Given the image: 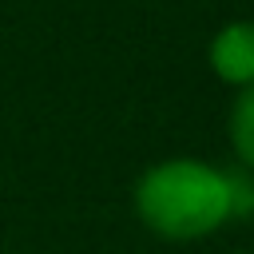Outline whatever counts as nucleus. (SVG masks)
Returning <instances> with one entry per match:
<instances>
[{
  "label": "nucleus",
  "instance_id": "1",
  "mask_svg": "<svg viewBox=\"0 0 254 254\" xmlns=\"http://www.w3.org/2000/svg\"><path fill=\"white\" fill-rule=\"evenodd\" d=\"M131 202L151 234L167 242H198L254 210V179L206 159L171 155L135 179Z\"/></svg>",
  "mask_w": 254,
  "mask_h": 254
},
{
  "label": "nucleus",
  "instance_id": "2",
  "mask_svg": "<svg viewBox=\"0 0 254 254\" xmlns=\"http://www.w3.org/2000/svg\"><path fill=\"white\" fill-rule=\"evenodd\" d=\"M210 75L226 87H250L254 83V20H230L222 24L206 44Z\"/></svg>",
  "mask_w": 254,
  "mask_h": 254
},
{
  "label": "nucleus",
  "instance_id": "3",
  "mask_svg": "<svg viewBox=\"0 0 254 254\" xmlns=\"http://www.w3.org/2000/svg\"><path fill=\"white\" fill-rule=\"evenodd\" d=\"M226 139H230V151L242 163V171L254 175V83L238 87L230 115H226Z\"/></svg>",
  "mask_w": 254,
  "mask_h": 254
}]
</instances>
